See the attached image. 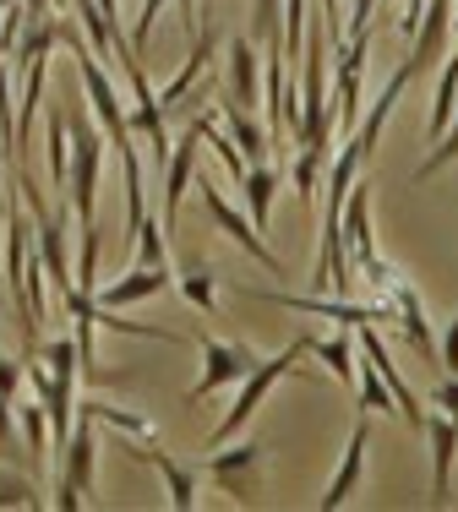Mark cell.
I'll return each mask as SVG.
<instances>
[{"label":"cell","instance_id":"obj_1","mask_svg":"<svg viewBox=\"0 0 458 512\" xmlns=\"http://www.w3.org/2000/svg\"><path fill=\"white\" fill-rule=\"evenodd\" d=\"M300 355H311V333L289 338V349H279V355H268V360H257V371L240 376V382H235L240 393H235V404H229L224 420L208 431V447H224V442H235V436H246V425H251V414L262 409V398H268L273 387L284 382V376L300 371Z\"/></svg>","mask_w":458,"mask_h":512},{"label":"cell","instance_id":"obj_2","mask_svg":"<svg viewBox=\"0 0 458 512\" xmlns=\"http://www.w3.org/2000/svg\"><path fill=\"white\" fill-rule=\"evenodd\" d=\"M99 420L77 409L66 442H60V480H55V507L60 512H77L93 491V469H99Z\"/></svg>","mask_w":458,"mask_h":512},{"label":"cell","instance_id":"obj_3","mask_svg":"<svg viewBox=\"0 0 458 512\" xmlns=\"http://www.w3.org/2000/svg\"><path fill=\"white\" fill-rule=\"evenodd\" d=\"M71 115V137H77V148H71V169H66V207L77 213V229L82 224H99V169H104V137L88 126V120L77 115V109H66Z\"/></svg>","mask_w":458,"mask_h":512},{"label":"cell","instance_id":"obj_4","mask_svg":"<svg viewBox=\"0 0 458 512\" xmlns=\"http://www.w3.org/2000/svg\"><path fill=\"white\" fill-rule=\"evenodd\" d=\"M191 191H197V197H202V207H208V218H213V229H219V235H229V240H235V246H240V251H246V256H251V262H262V267H268V273H273V278H284V273H289V267H284V256H279V251H273V246H268V240H262V229H257V224H251V218H246V213H240V207H235V202H229V197H224V191H219V186H213V175H197V180H191Z\"/></svg>","mask_w":458,"mask_h":512},{"label":"cell","instance_id":"obj_5","mask_svg":"<svg viewBox=\"0 0 458 512\" xmlns=\"http://www.w3.org/2000/svg\"><path fill=\"white\" fill-rule=\"evenodd\" d=\"M246 300H262V306H279V311H300V316H322V322H339V327H366V322H393V311L382 306H360L349 295H284V289H246Z\"/></svg>","mask_w":458,"mask_h":512},{"label":"cell","instance_id":"obj_6","mask_svg":"<svg viewBox=\"0 0 458 512\" xmlns=\"http://www.w3.org/2000/svg\"><path fill=\"white\" fill-rule=\"evenodd\" d=\"M197 355H202V376L191 382L186 404H202V398H213L219 387H235L240 376L257 371V349L240 344V338H197Z\"/></svg>","mask_w":458,"mask_h":512},{"label":"cell","instance_id":"obj_7","mask_svg":"<svg viewBox=\"0 0 458 512\" xmlns=\"http://www.w3.org/2000/svg\"><path fill=\"white\" fill-rule=\"evenodd\" d=\"M120 453H131L137 463H148L153 474L164 480V496H170L175 512H191L202 496V469H191V463H180L164 442H153V436H120Z\"/></svg>","mask_w":458,"mask_h":512},{"label":"cell","instance_id":"obj_8","mask_svg":"<svg viewBox=\"0 0 458 512\" xmlns=\"http://www.w3.org/2000/svg\"><path fill=\"white\" fill-rule=\"evenodd\" d=\"M257 469H262V447L251 442H224V447H208V463H202V474H208L213 485L229 496V502H251L257 496Z\"/></svg>","mask_w":458,"mask_h":512},{"label":"cell","instance_id":"obj_9","mask_svg":"<svg viewBox=\"0 0 458 512\" xmlns=\"http://www.w3.org/2000/svg\"><path fill=\"white\" fill-rule=\"evenodd\" d=\"M197 158H202V131H197V120L186 126V137L170 142V158H164V235H175L180 229V202H186V191H191V180H197Z\"/></svg>","mask_w":458,"mask_h":512},{"label":"cell","instance_id":"obj_10","mask_svg":"<svg viewBox=\"0 0 458 512\" xmlns=\"http://www.w3.org/2000/svg\"><path fill=\"white\" fill-rule=\"evenodd\" d=\"M224 71H229V93H224V99L240 104V109H257L262 104V50H257L251 33H235V39H229Z\"/></svg>","mask_w":458,"mask_h":512},{"label":"cell","instance_id":"obj_11","mask_svg":"<svg viewBox=\"0 0 458 512\" xmlns=\"http://www.w3.org/2000/svg\"><path fill=\"white\" fill-rule=\"evenodd\" d=\"M366 447H371V420L360 414V420H355V431H349V442H344L339 469H333V480H328V491L317 496V507H322V512H339V507L349 502V496H355L360 474H366Z\"/></svg>","mask_w":458,"mask_h":512},{"label":"cell","instance_id":"obj_12","mask_svg":"<svg viewBox=\"0 0 458 512\" xmlns=\"http://www.w3.org/2000/svg\"><path fill=\"white\" fill-rule=\"evenodd\" d=\"M170 284H175L170 267H137V262H131V273L99 284V289H93V300H99V306H110V311H126V306H142V300L164 295Z\"/></svg>","mask_w":458,"mask_h":512},{"label":"cell","instance_id":"obj_13","mask_svg":"<svg viewBox=\"0 0 458 512\" xmlns=\"http://www.w3.org/2000/svg\"><path fill=\"white\" fill-rule=\"evenodd\" d=\"M420 431H426V442H431V496H437V502H448L453 463H458V420H448V414H426V420H420Z\"/></svg>","mask_w":458,"mask_h":512},{"label":"cell","instance_id":"obj_14","mask_svg":"<svg viewBox=\"0 0 458 512\" xmlns=\"http://www.w3.org/2000/svg\"><path fill=\"white\" fill-rule=\"evenodd\" d=\"M213 50H219V28H213V22H202V33H197V39H191V55H186V66H180L175 77H170V82H164V88H159V109H164V115L186 104V93L197 88V77H202V71H208Z\"/></svg>","mask_w":458,"mask_h":512},{"label":"cell","instance_id":"obj_15","mask_svg":"<svg viewBox=\"0 0 458 512\" xmlns=\"http://www.w3.org/2000/svg\"><path fill=\"white\" fill-rule=\"evenodd\" d=\"M388 311H393V322H399V333H404V344H409V349H420V355H437V333H431L426 300H420L415 289L404 284V278L388 289Z\"/></svg>","mask_w":458,"mask_h":512},{"label":"cell","instance_id":"obj_16","mask_svg":"<svg viewBox=\"0 0 458 512\" xmlns=\"http://www.w3.org/2000/svg\"><path fill=\"white\" fill-rule=\"evenodd\" d=\"M213 115H219V126L229 131V142H235V148H246V164H268L273 142H268V131L251 120V109H240V104L224 99L219 109H213Z\"/></svg>","mask_w":458,"mask_h":512},{"label":"cell","instance_id":"obj_17","mask_svg":"<svg viewBox=\"0 0 458 512\" xmlns=\"http://www.w3.org/2000/svg\"><path fill=\"white\" fill-rule=\"evenodd\" d=\"M284 175L273 164H246V175H240V191H246V213L257 229L273 224V197H279Z\"/></svg>","mask_w":458,"mask_h":512},{"label":"cell","instance_id":"obj_18","mask_svg":"<svg viewBox=\"0 0 458 512\" xmlns=\"http://www.w3.org/2000/svg\"><path fill=\"white\" fill-rule=\"evenodd\" d=\"M44 158H50V186L66 191V169H71V115L55 109L50 131H44Z\"/></svg>","mask_w":458,"mask_h":512},{"label":"cell","instance_id":"obj_19","mask_svg":"<svg viewBox=\"0 0 458 512\" xmlns=\"http://www.w3.org/2000/svg\"><path fill=\"white\" fill-rule=\"evenodd\" d=\"M131 262L137 267H170V235H164V224H159V213H148L137 229H131Z\"/></svg>","mask_w":458,"mask_h":512},{"label":"cell","instance_id":"obj_20","mask_svg":"<svg viewBox=\"0 0 458 512\" xmlns=\"http://www.w3.org/2000/svg\"><path fill=\"white\" fill-rule=\"evenodd\" d=\"M175 284H180V295H186L202 316L219 311V278H213V267H208V262H186V267H180Z\"/></svg>","mask_w":458,"mask_h":512},{"label":"cell","instance_id":"obj_21","mask_svg":"<svg viewBox=\"0 0 458 512\" xmlns=\"http://www.w3.org/2000/svg\"><path fill=\"white\" fill-rule=\"evenodd\" d=\"M311 355H322V365H333V376H339L344 387H355V333H333V338H311Z\"/></svg>","mask_w":458,"mask_h":512},{"label":"cell","instance_id":"obj_22","mask_svg":"<svg viewBox=\"0 0 458 512\" xmlns=\"http://www.w3.org/2000/svg\"><path fill=\"white\" fill-rule=\"evenodd\" d=\"M355 404L360 409H377V414H399V404H393V393H388V382L377 376V365H371L366 355L355 360Z\"/></svg>","mask_w":458,"mask_h":512},{"label":"cell","instance_id":"obj_23","mask_svg":"<svg viewBox=\"0 0 458 512\" xmlns=\"http://www.w3.org/2000/svg\"><path fill=\"white\" fill-rule=\"evenodd\" d=\"M17 431H22V447H28L33 463H50V458H55V447H50V420H44L39 398L17 409Z\"/></svg>","mask_w":458,"mask_h":512},{"label":"cell","instance_id":"obj_24","mask_svg":"<svg viewBox=\"0 0 458 512\" xmlns=\"http://www.w3.org/2000/svg\"><path fill=\"white\" fill-rule=\"evenodd\" d=\"M251 39L284 55V0H251Z\"/></svg>","mask_w":458,"mask_h":512},{"label":"cell","instance_id":"obj_25","mask_svg":"<svg viewBox=\"0 0 458 512\" xmlns=\"http://www.w3.org/2000/svg\"><path fill=\"white\" fill-rule=\"evenodd\" d=\"M322 169H328V148H300L295 158V169H289V180H295V197L300 202H317V191H322Z\"/></svg>","mask_w":458,"mask_h":512},{"label":"cell","instance_id":"obj_26","mask_svg":"<svg viewBox=\"0 0 458 512\" xmlns=\"http://www.w3.org/2000/svg\"><path fill=\"white\" fill-rule=\"evenodd\" d=\"M431 142H437V148H431L426 158H420V169H415V186H420V180H437L442 169H448L453 158H458V109L448 115V126H442V131H437V137H431Z\"/></svg>","mask_w":458,"mask_h":512},{"label":"cell","instance_id":"obj_27","mask_svg":"<svg viewBox=\"0 0 458 512\" xmlns=\"http://www.w3.org/2000/svg\"><path fill=\"white\" fill-rule=\"evenodd\" d=\"M0 507H28V512L44 507V491L17 469V463H0Z\"/></svg>","mask_w":458,"mask_h":512},{"label":"cell","instance_id":"obj_28","mask_svg":"<svg viewBox=\"0 0 458 512\" xmlns=\"http://www.w3.org/2000/svg\"><path fill=\"white\" fill-rule=\"evenodd\" d=\"M82 414H93V420H99V431H115V436H153V425L142 420V414L115 409V404H99V398H88V404H82Z\"/></svg>","mask_w":458,"mask_h":512},{"label":"cell","instance_id":"obj_29","mask_svg":"<svg viewBox=\"0 0 458 512\" xmlns=\"http://www.w3.org/2000/svg\"><path fill=\"white\" fill-rule=\"evenodd\" d=\"M39 360L50 365L60 382H77V376H82V349H77V338H44V344H39Z\"/></svg>","mask_w":458,"mask_h":512},{"label":"cell","instance_id":"obj_30","mask_svg":"<svg viewBox=\"0 0 458 512\" xmlns=\"http://www.w3.org/2000/svg\"><path fill=\"white\" fill-rule=\"evenodd\" d=\"M159 11H164V0H142V6H137V17H131V55H148V44H153V22H159Z\"/></svg>","mask_w":458,"mask_h":512},{"label":"cell","instance_id":"obj_31","mask_svg":"<svg viewBox=\"0 0 458 512\" xmlns=\"http://www.w3.org/2000/svg\"><path fill=\"white\" fill-rule=\"evenodd\" d=\"M22 442H17V398H0V463H17Z\"/></svg>","mask_w":458,"mask_h":512},{"label":"cell","instance_id":"obj_32","mask_svg":"<svg viewBox=\"0 0 458 512\" xmlns=\"http://www.w3.org/2000/svg\"><path fill=\"white\" fill-rule=\"evenodd\" d=\"M437 365H442V371H458V311H453V322H448V333H442L437 338Z\"/></svg>","mask_w":458,"mask_h":512},{"label":"cell","instance_id":"obj_33","mask_svg":"<svg viewBox=\"0 0 458 512\" xmlns=\"http://www.w3.org/2000/svg\"><path fill=\"white\" fill-rule=\"evenodd\" d=\"M431 409H442L448 420H458V371L448 376V382H437V387H431Z\"/></svg>","mask_w":458,"mask_h":512},{"label":"cell","instance_id":"obj_34","mask_svg":"<svg viewBox=\"0 0 458 512\" xmlns=\"http://www.w3.org/2000/svg\"><path fill=\"white\" fill-rule=\"evenodd\" d=\"M371 17H377V0H355V11H349V22H344V39L371 33Z\"/></svg>","mask_w":458,"mask_h":512},{"label":"cell","instance_id":"obj_35","mask_svg":"<svg viewBox=\"0 0 458 512\" xmlns=\"http://www.w3.org/2000/svg\"><path fill=\"white\" fill-rule=\"evenodd\" d=\"M22 387V360H0V398H17Z\"/></svg>","mask_w":458,"mask_h":512},{"label":"cell","instance_id":"obj_36","mask_svg":"<svg viewBox=\"0 0 458 512\" xmlns=\"http://www.w3.org/2000/svg\"><path fill=\"white\" fill-rule=\"evenodd\" d=\"M317 11H322V22H328V39L339 44V39H344V22H339V0H317Z\"/></svg>","mask_w":458,"mask_h":512},{"label":"cell","instance_id":"obj_37","mask_svg":"<svg viewBox=\"0 0 458 512\" xmlns=\"http://www.w3.org/2000/svg\"><path fill=\"white\" fill-rule=\"evenodd\" d=\"M180 28H186V39H197V0H180Z\"/></svg>","mask_w":458,"mask_h":512},{"label":"cell","instance_id":"obj_38","mask_svg":"<svg viewBox=\"0 0 458 512\" xmlns=\"http://www.w3.org/2000/svg\"><path fill=\"white\" fill-rule=\"evenodd\" d=\"M17 6H22V22H39V17H50L55 0H17Z\"/></svg>","mask_w":458,"mask_h":512},{"label":"cell","instance_id":"obj_39","mask_svg":"<svg viewBox=\"0 0 458 512\" xmlns=\"http://www.w3.org/2000/svg\"><path fill=\"white\" fill-rule=\"evenodd\" d=\"M93 6L104 11V22H110V28H120V0H93Z\"/></svg>","mask_w":458,"mask_h":512},{"label":"cell","instance_id":"obj_40","mask_svg":"<svg viewBox=\"0 0 458 512\" xmlns=\"http://www.w3.org/2000/svg\"><path fill=\"white\" fill-rule=\"evenodd\" d=\"M0 218H6V186H0Z\"/></svg>","mask_w":458,"mask_h":512},{"label":"cell","instance_id":"obj_41","mask_svg":"<svg viewBox=\"0 0 458 512\" xmlns=\"http://www.w3.org/2000/svg\"><path fill=\"white\" fill-rule=\"evenodd\" d=\"M208 6H213V0H202V17H208Z\"/></svg>","mask_w":458,"mask_h":512},{"label":"cell","instance_id":"obj_42","mask_svg":"<svg viewBox=\"0 0 458 512\" xmlns=\"http://www.w3.org/2000/svg\"><path fill=\"white\" fill-rule=\"evenodd\" d=\"M6 6H17V0H0V11H6Z\"/></svg>","mask_w":458,"mask_h":512}]
</instances>
